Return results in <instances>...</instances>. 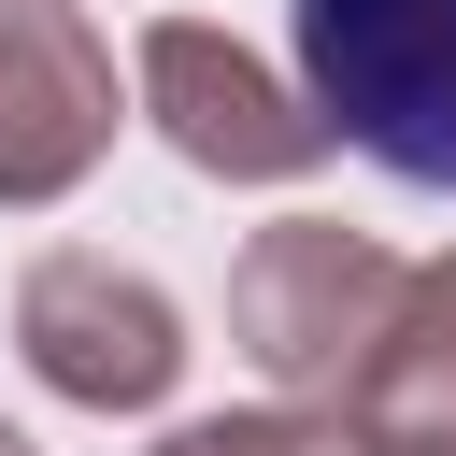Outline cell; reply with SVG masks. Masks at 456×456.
<instances>
[{"label":"cell","mask_w":456,"mask_h":456,"mask_svg":"<svg viewBox=\"0 0 456 456\" xmlns=\"http://www.w3.org/2000/svg\"><path fill=\"white\" fill-rule=\"evenodd\" d=\"M342 428H356V456H456V256L399 285Z\"/></svg>","instance_id":"obj_6"},{"label":"cell","mask_w":456,"mask_h":456,"mask_svg":"<svg viewBox=\"0 0 456 456\" xmlns=\"http://www.w3.org/2000/svg\"><path fill=\"white\" fill-rule=\"evenodd\" d=\"M14 342H28V370H43L71 413H157L171 370H185V314H171L142 271L86 256V242L14 285Z\"/></svg>","instance_id":"obj_4"},{"label":"cell","mask_w":456,"mask_h":456,"mask_svg":"<svg viewBox=\"0 0 456 456\" xmlns=\"http://www.w3.org/2000/svg\"><path fill=\"white\" fill-rule=\"evenodd\" d=\"M114 157V43L71 0H0V214L71 200Z\"/></svg>","instance_id":"obj_5"},{"label":"cell","mask_w":456,"mask_h":456,"mask_svg":"<svg viewBox=\"0 0 456 456\" xmlns=\"http://www.w3.org/2000/svg\"><path fill=\"white\" fill-rule=\"evenodd\" d=\"M299 86L370 171L456 185V0H299Z\"/></svg>","instance_id":"obj_2"},{"label":"cell","mask_w":456,"mask_h":456,"mask_svg":"<svg viewBox=\"0 0 456 456\" xmlns=\"http://www.w3.org/2000/svg\"><path fill=\"white\" fill-rule=\"evenodd\" d=\"M142 114L171 128V157L185 171H214V185H299L314 157H328V114L299 100V86H271L228 28H200V14H157L142 28Z\"/></svg>","instance_id":"obj_3"},{"label":"cell","mask_w":456,"mask_h":456,"mask_svg":"<svg viewBox=\"0 0 456 456\" xmlns=\"http://www.w3.org/2000/svg\"><path fill=\"white\" fill-rule=\"evenodd\" d=\"M399 285H413V271H399L370 228L285 214V228H256L242 271H228V342L285 385V413H342L356 370H370V342H385V314H399Z\"/></svg>","instance_id":"obj_1"},{"label":"cell","mask_w":456,"mask_h":456,"mask_svg":"<svg viewBox=\"0 0 456 456\" xmlns=\"http://www.w3.org/2000/svg\"><path fill=\"white\" fill-rule=\"evenodd\" d=\"M0 456H28V428H0Z\"/></svg>","instance_id":"obj_8"},{"label":"cell","mask_w":456,"mask_h":456,"mask_svg":"<svg viewBox=\"0 0 456 456\" xmlns=\"http://www.w3.org/2000/svg\"><path fill=\"white\" fill-rule=\"evenodd\" d=\"M157 456H356V428H342V413H200V428H171Z\"/></svg>","instance_id":"obj_7"}]
</instances>
